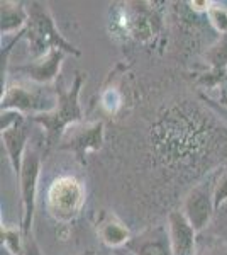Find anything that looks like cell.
I'll list each match as a JSON object with an SVG mask.
<instances>
[{
    "label": "cell",
    "mask_w": 227,
    "mask_h": 255,
    "mask_svg": "<svg viewBox=\"0 0 227 255\" xmlns=\"http://www.w3.org/2000/svg\"><path fill=\"white\" fill-rule=\"evenodd\" d=\"M85 73L78 72L68 89H65L61 85V82L56 80V108L49 111V113L32 116V121L41 125L44 129V145H46V150H51L53 146L61 143V139L67 134L68 128L83 119V109H81L80 104V92L85 84Z\"/></svg>",
    "instance_id": "1"
},
{
    "label": "cell",
    "mask_w": 227,
    "mask_h": 255,
    "mask_svg": "<svg viewBox=\"0 0 227 255\" xmlns=\"http://www.w3.org/2000/svg\"><path fill=\"white\" fill-rule=\"evenodd\" d=\"M27 26L24 29V38L29 41V49L34 60L44 56L51 49H61L67 55L80 56L81 51L63 38L56 27L55 17L51 15L48 5L43 2L27 3Z\"/></svg>",
    "instance_id": "2"
},
{
    "label": "cell",
    "mask_w": 227,
    "mask_h": 255,
    "mask_svg": "<svg viewBox=\"0 0 227 255\" xmlns=\"http://www.w3.org/2000/svg\"><path fill=\"white\" fill-rule=\"evenodd\" d=\"M58 94L55 85H38L32 82H15L7 85L2 94V111H19L26 114L49 113L56 108Z\"/></svg>",
    "instance_id": "3"
},
{
    "label": "cell",
    "mask_w": 227,
    "mask_h": 255,
    "mask_svg": "<svg viewBox=\"0 0 227 255\" xmlns=\"http://www.w3.org/2000/svg\"><path fill=\"white\" fill-rule=\"evenodd\" d=\"M85 204V189L83 184L72 175H63L53 180L48 189L46 208L49 215L60 221L61 225H67L80 215L81 208Z\"/></svg>",
    "instance_id": "4"
},
{
    "label": "cell",
    "mask_w": 227,
    "mask_h": 255,
    "mask_svg": "<svg viewBox=\"0 0 227 255\" xmlns=\"http://www.w3.org/2000/svg\"><path fill=\"white\" fill-rule=\"evenodd\" d=\"M41 174V155L36 148H27L22 160V168L19 174L20 197H22V230L24 240L32 237V221H34L36 194H38V180Z\"/></svg>",
    "instance_id": "5"
},
{
    "label": "cell",
    "mask_w": 227,
    "mask_h": 255,
    "mask_svg": "<svg viewBox=\"0 0 227 255\" xmlns=\"http://www.w3.org/2000/svg\"><path fill=\"white\" fill-rule=\"evenodd\" d=\"M214 186L216 184H210V182L199 184V186L193 187L185 196L181 211H183L187 220L192 223L197 233L202 232L209 225L210 218H212L214 211H216V204H214Z\"/></svg>",
    "instance_id": "6"
},
{
    "label": "cell",
    "mask_w": 227,
    "mask_h": 255,
    "mask_svg": "<svg viewBox=\"0 0 227 255\" xmlns=\"http://www.w3.org/2000/svg\"><path fill=\"white\" fill-rule=\"evenodd\" d=\"M104 145V123L95 121L81 128H75L61 139V150L72 151L80 162H85L88 151H98Z\"/></svg>",
    "instance_id": "7"
},
{
    "label": "cell",
    "mask_w": 227,
    "mask_h": 255,
    "mask_svg": "<svg viewBox=\"0 0 227 255\" xmlns=\"http://www.w3.org/2000/svg\"><path fill=\"white\" fill-rule=\"evenodd\" d=\"M65 55L67 53L61 51V49H51V51L38 60H32L26 65H17V67L10 68V72L20 73L29 82L38 85H51L53 82L56 84Z\"/></svg>",
    "instance_id": "8"
},
{
    "label": "cell",
    "mask_w": 227,
    "mask_h": 255,
    "mask_svg": "<svg viewBox=\"0 0 227 255\" xmlns=\"http://www.w3.org/2000/svg\"><path fill=\"white\" fill-rule=\"evenodd\" d=\"M168 235L173 255H197V232L181 209H175L168 215Z\"/></svg>",
    "instance_id": "9"
},
{
    "label": "cell",
    "mask_w": 227,
    "mask_h": 255,
    "mask_svg": "<svg viewBox=\"0 0 227 255\" xmlns=\"http://www.w3.org/2000/svg\"><path fill=\"white\" fill-rule=\"evenodd\" d=\"M126 249L134 255H173L170 235L163 226L150 228L136 235L126 244Z\"/></svg>",
    "instance_id": "10"
},
{
    "label": "cell",
    "mask_w": 227,
    "mask_h": 255,
    "mask_svg": "<svg viewBox=\"0 0 227 255\" xmlns=\"http://www.w3.org/2000/svg\"><path fill=\"white\" fill-rule=\"evenodd\" d=\"M27 141H29V125L26 118L14 125L9 129L2 131V143L5 148L7 158H9L12 170L19 177L20 168H22V160L27 151Z\"/></svg>",
    "instance_id": "11"
},
{
    "label": "cell",
    "mask_w": 227,
    "mask_h": 255,
    "mask_svg": "<svg viewBox=\"0 0 227 255\" xmlns=\"http://www.w3.org/2000/svg\"><path fill=\"white\" fill-rule=\"evenodd\" d=\"M2 5V34L3 36H10L19 32H22L27 26V3L22 2H5L0 3Z\"/></svg>",
    "instance_id": "12"
},
{
    "label": "cell",
    "mask_w": 227,
    "mask_h": 255,
    "mask_svg": "<svg viewBox=\"0 0 227 255\" xmlns=\"http://www.w3.org/2000/svg\"><path fill=\"white\" fill-rule=\"evenodd\" d=\"M97 232L100 240L109 247H122L133 238L127 226L114 215H102L97 225Z\"/></svg>",
    "instance_id": "13"
},
{
    "label": "cell",
    "mask_w": 227,
    "mask_h": 255,
    "mask_svg": "<svg viewBox=\"0 0 227 255\" xmlns=\"http://www.w3.org/2000/svg\"><path fill=\"white\" fill-rule=\"evenodd\" d=\"M205 60L214 72H226L227 70V34L222 36L214 46L205 53Z\"/></svg>",
    "instance_id": "14"
},
{
    "label": "cell",
    "mask_w": 227,
    "mask_h": 255,
    "mask_svg": "<svg viewBox=\"0 0 227 255\" xmlns=\"http://www.w3.org/2000/svg\"><path fill=\"white\" fill-rule=\"evenodd\" d=\"M2 245L12 255H24V235L22 230L14 228V226L2 225Z\"/></svg>",
    "instance_id": "15"
},
{
    "label": "cell",
    "mask_w": 227,
    "mask_h": 255,
    "mask_svg": "<svg viewBox=\"0 0 227 255\" xmlns=\"http://www.w3.org/2000/svg\"><path fill=\"white\" fill-rule=\"evenodd\" d=\"M207 17L210 26L214 27L217 32H221L222 36L227 34V10L222 9L219 5H212L207 12Z\"/></svg>",
    "instance_id": "16"
},
{
    "label": "cell",
    "mask_w": 227,
    "mask_h": 255,
    "mask_svg": "<svg viewBox=\"0 0 227 255\" xmlns=\"http://www.w3.org/2000/svg\"><path fill=\"white\" fill-rule=\"evenodd\" d=\"M102 106L105 108L107 113H115L121 106V94L117 92L115 87H107L102 92Z\"/></svg>",
    "instance_id": "17"
},
{
    "label": "cell",
    "mask_w": 227,
    "mask_h": 255,
    "mask_svg": "<svg viewBox=\"0 0 227 255\" xmlns=\"http://www.w3.org/2000/svg\"><path fill=\"white\" fill-rule=\"evenodd\" d=\"M227 201V170L219 177V180L214 186V204H216V209L221 208Z\"/></svg>",
    "instance_id": "18"
},
{
    "label": "cell",
    "mask_w": 227,
    "mask_h": 255,
    "mask_svg": "<svg viewBox=\"0 0 227 255\" xmlns=\"http://www.w3.org/2000/svg\"><path fill=\"white\" fill-rule=\"evenodd\" d=\"M26 118L22 113H19V111H2V118H0V129L5 131L12 128L14 125H17L19 121H22V119Z\"/></svg>",
    "instance_id": "19"
},
{
    "label": "cell",
    "mask_w": 227,
    "mask_h": 255,
    "mask_svg": "<svg viewBox=\"0 0 227 255\" xmlns=\"http://www.w3.org/2000/svg\"><path fill=\"white\" fill-rule=\"evenodd\" d=\"M204 101H205V104H207L210 109L216 111L217 116L221 118L222 121L227 123V108H226V106H221L217 101H214V99H210V97H204Z\"/></svg>",
    "instance_id": "20"
},
{
    "label": "cell",
    "mask_w": 227,
    "mask_h": 255,
    "mask_svg": "<svg viewBox=\"0 0 227 255\" xmlns=\"http://www.w3.org/2000/svg\"><path fill=\"white\" fill-rule=\"evenodd\" d=\"M202 255H227V244H216L204 250Z\"/></svg>",
    "instance_id": "21"
},
{
    "label": "cell",
    "mask_w": 227,
    "mask_h": 255,
    "mask_svg": "<svg viewBox=\"0 0 227 255\" xmlns=\"http://www.w3.org/2000/svg\"><path fill=\"white\" fill-rule=\"evenodd\" d=\"M188 5H190V9L195 10V12H209L214 3L207 2V0H202V2H197L195 0V2H188Z\"/></svg>",
    "instance_id": "22"
}]
</instances>
